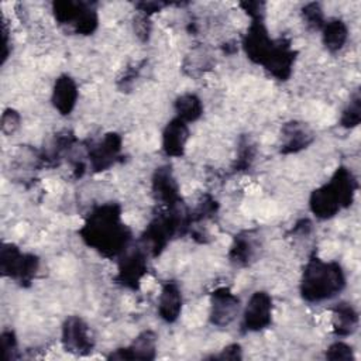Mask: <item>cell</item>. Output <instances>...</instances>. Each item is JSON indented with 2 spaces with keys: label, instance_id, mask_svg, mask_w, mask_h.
<instances>
[{
  "label": "cell",
  "instance_id": "obj_1",
  "mask_svg": "<svg viewBox=\"0 0 361 361\" xmlns=\"http://www.w3.org/2000/svg\"><path fill=\"white\" fill-rule=\"evenodd\" d=\"M80 234L87 245L104 255H117L130 240V231L120 219V207L113 203L94 209Z\"/></svg>",
  "mask_w": 361,
  "mask_h": 361
},
{
  "label": "cell",
  "instance_id": "obj_2",
  "mask_svg": "<svg viewBox=\"0 0 361 361\" xmlns=\"http://www.w3.org/2000/svg\"><path fill=\"white\" fill-rule=\"evenodd\" d=\"M344 283V274L337 262L313 258L305 267L300 292L307 302H322L336 296Z\"/></svg>",
  "mask_w": 361,
  "mask_h": 361
},
{
  "label": "cell",
  "instance_id": "obj_3",
  "mask_svg": "<svg viewBox=\"0 0 361 361\" xmlns=\"http://www.w3.org/2000/svg\"><path fill=\"white\" fill-rule=\"evenodd\" d=\"M0 268L4 275L17 282L28 283L38 269V259L31 254H23L16 245L4 244L0 252Z\"/></svg>",
  "mask_w": 361,
  "mask_h": 361
},
{
  "label": "cell",
  "instance_id": "obj_4",
  "mask_svg": "<svg viewBox=\"0 0 361 361\" xmlns=\"http://www.w3.org/2000/svg\"><path fill=\"white\" fill-rule=\"evenodd\" d=\"M55 17L62 24H72L80 34L93 32L97 25V16L93 10L71 1L55 3Z\"/></svg>",
  "mask_w": 361,
  "mask_h": 361
},
{
  "label": "cell",
  "instance_id": "obj_5",
  "mask_svg": "<svg viewBox=\"0 0 361 361\" xmlns=\"http://www.w3.org/2000/svg\"><path fill=\"white\" fill-rule=\"evenodd\" d=\"M275 44L276 42L268 37V32L259 18L252 21V24L250 25V30L244 38V42H243L248 58L252 62L261 63V65L265 63V61L271 55Z\"/></svg>",
  "mask_w": 361,
  "mask_h": 361
},
{
  "label": "cell",
  "instance_id": "obj_6",
  "mask_svg": "<svg viewBox=\"0 0 361 361\" xmlns=\"http://www.w3.org/2000/svg\"><path fill=\"white\" fill-rule=\"evenodd\" d=\"M62 343L66 351L76 354L90 353L94 341L87 324L80 317H69L62 327Z\"/></svg>",
  "mask_w": 361,
  "mask_h": 361
},
{
  "label": "cell",
  "instance_id": "obj_7",
  "mask_svg": "<svg viewBox=\"0 0 361 361\" xmlns=\"http://www.w3.org/2000/svg\"><path fill=\"white\" fill-rule=\"evenodd\" d=\"M272 314V299L265 292H255L244 310L243 326L245 330L257 331L265 329L271 323Z\"/></svg>",
  "mask_w": 361,
  "mask_h": 361
},
{
  "label": "cell",
  "instance_id": "obj_8",
  "mask_svg": "<svg viewBox=\"0 0 361 361\" xmlns=\"http://www.w3.org/2000/svg\"><path fill=\"white\" fill-rule=\"evenodd\" d=\"M238 298L227 288H219L212 295L210 319L217 326H226L235 317L238 312Z\"/></svg>",
  "mask_w": 361,
  "mask_h": 361
},
{
  "label": "cell",
  "instance_id": "obj_9",
  "mask_svg": "<svg viewBox=\"0 0 361 361\" xmlns=\"http://www.w3.org/2000/svg\"><path fill=\"white\" fill-rule=\"evenodd\" d=\"M341 207V197L331 182L316 189L310 196V209L319 219H330Z\"/></svg>",
  "mask_w": 361,
  "mask_h": 361
},
{
  "label": "cell",
  "instance_id": "obj_10",
  "mask_svg": "<svg viewBox=\"0 0 361 361\" xmlns=\"http://www.w3.org/2000/svg\"><path fill=\"white\" fill-rule=\"evenodd\" d=\"M120 149H121V138L117 134L110 133L104 135V138L96 145H93V148L89 152L92 168L94 171L107 169L117 159Z\"/></svg>",
  "mask_w": 361,
  "mask_h": 361
},
{
  "label": "cell",
  "instance_id": "obj_11",
  "mask_svg": "<svg viewBox=\"0 0 361 361\" xmlns=\"http://www.w3.org/2000/svg\"><path fill=\"white\" fill-rule=\"evenodd\" d=\"M155 334L152 331L141 333L135 341L126 348L111 353L110 358L118 360H152L155 357Z\"/></svg>",
  "mask_w": 361,
  "mask_h": 361
},
{
  "label": "cell",
  "instance_id": "obj_12",
  "mask_svg": "<svg viewBox=\"0 0 361 361\" xmlns=\"http://www.w3.org/2000/svg\"><path fill=\"white\" fill-rule=\"evenodd\" d=\"M76 99H78V87L75 80L68 75L59 76L55 82L54 92H52V103L55 109L61 114H69L76 104Z\"/></svg>",
  "mask_w": 361,
  "mask_h": 361
},
{
  "label": "cell",
  "instance_id": "obj_13",
  "mask_svg": "<svg viewBox=\"0 0 361 361\" xmlns=\"http://www.w3.org/2000/svg\"><path fill=\"white\" fill-rule=\"evenodd\" d=\"M189 137V131L186 123L180 118H173L168 123L162 135V147L164 151L171 157H180L185 151V145Z\"/></svg>",
  "mask_w": 361,
  "mask_h": 361
},
{
  "label": "cell",
  "instance_id": "obj_14",
  "mask_svg": "<svg viewBox=\"0 0 361 361\" xmlns=\"http://www.w3.org/2000/svg\"><path fill=\"white\" fill-rule=\"evenodd\" d=\"M145 271H147L145 257L140 251H135L121 261L117 279L128 288H137Z\"/></svg>",
  "mask_w": 361,
  "mask_h": 361
},
{
  "label": "cell",
  "instance_id": "obj_15",
  "mask_svg": "<svg viewBox=\"0 0 361 361\" xmlns=\"http://www.w3.org/2000/svg\"><path fill=\"white\" fill-rule=\"evenodd\" d=\"M312 141V133L302 123H289L282 128V148L281 151L285 154L298 152L302 148H306Z\"/></svg>",
  "mask_w": 361,
  "mask_h": 361
},
{
  "label": "cell",
  "instance_id": "obj_16",
  "mask_svg": "<svg viewBox=\"0 0 361 361\" xmlns=\"http://www.w3.org/2000/svg\"><path fill=\"white\" fill-rule=\"evenodd\" d=\"M154 193L169 209H173L179 202L178 185L168 168H159L154 176Z\"/></svg>",
  "mask_w": 361,
  "mask_h": 361
},
{
  "label": "cell",
  "instance_id": "obj_17",
  "mask_svg": "<svg viewBox=\"0 0 361 361\" xmlns=\"http://www.w3.org/2000/svg\"><path fill=\"white\" fill-rule=\"evenodd\" d=\"M180 309H182L180 290L176 283L168 282L166 285H164V288L161 290L159 302H158V312L165 322L172 323L178 319Z\"/></svg>",
  "mask_w": 361,
  "mask_h": 361
},
{
  "label": "cell",
  "instance_id": "obj_18",
  "mask_svg": "<svg viewBox=\"0 0 361 361\" xmlns=\"http://www.w3.org/2000/svg\"><path fill=\"white\" fill-rule=\"evenodd\" d=\"M358 324V314L348 303H338L333 310V327L336 334L348 336Z\"/></svg>",
  "mask_w": 361,
  "mask_h": 361
},
{
  "label": "cell",
  "instance_id": "obj_19",
  "mask_svg": "<svg viewBox=\"0 0 361 361\" xmlns=\"http://www.w3.org/2000/svg\"><path fill=\"white\" fill-rule=\"evenodd\" d=\"M323 42L327 49L338 51L347 39V27L341 20H331L323 24Z\"/></svg>",
  "mask_w": 361,
  "mask_h": 361
},
{
  "label": "cell",
  "instance_id": "obj_20",
  "mask_svg": "<svg viewBox=\"0 0 361 361\" xmlns=\"http://www.w3.org/2000/svg\"><path fill=\"white\" fill-rule=\"evenodd\" d=\"M175 109L178 113V118H180L185 123L197 120L203 111L200 99L192 93H186L178 97V100L175 102Z\"/></svg>",
  "mask_w": 361,
  "mask_h": 361
},
{
  "label": "cell",
  "instance_id": "obj_21",
  "mask_svg": "<svg viewBox=\"0 0 361 361\" xmlns=\"http://www.w3.org/2000/svg\"><path fill=\"white\" fill-rule=\"evenodd\" d=\"M252 251H254L252 243L248 237H237L231 248L230 258L235 264H247L252 255Z\"/></svg>",
  "mask_w": 361,
  "mask_h": 361
},
{
  "label": "cell",
  "instance_id": "obj_22",
  "mask_svg": "<svg viewBox=\"0 0 361 361\" xmlns=\"http://www.w3.org/2000/svg\"><path fill=\"white\" fill-rule=\"evenodd\" d=\"M361 120V109H360V96L355 94L350 102L348 107L344 110L341 116V126L344 127H355Z\"/></svg>",
  "mask_w": 361,
  "mask_h": 361
},
{
  "label": "cell",
  "instance_id": "obj_23",
  "mask_svg": "<svg viewBox=\"0 0 361 361\" xmlns=\"http://www.w3.org/2000/svg\"><path fill=\"white\" fill-rule=\"evenodd\" d=\"M326 358L329 360H344V361H351L354 360V354H353V348L350 345H347L345 343H334L329 347L327 353H326Z\"/></svg>",
  "mask_w": 361,
  "mask_h": 361
},
{
  "label": "cell",
  "instance_id": "obj_24",
  "mask_svg": "<svg viewBox=\"0 0 361 361\" xmlns=\"http://www.w3.org/2000/svg\"><path fill=\"white\" fill-rule=\"evenodd\" d=\"M303 16L307 21L309 25L313 28H320L323 27V11L317 3H310L303 8Z\"/></svg>",
  "mask_w": 361,
  "mask_h": 361
},
{
  "label": "cell",
  "instance_id": "obj_25",
  "mask_svg": "<svg viewBox=\"0 0 361 361\" xmlns=\"http://www.w3.org/2000/svg\"><path fill=\"white\" fill-rule=\"evenodd\" d=\"M18 123H20V116L13 110H7L1 117V128L7 134L13 133L18 127Z\"/></svg>",
  "mask_w": 361,
  "mask_h": 361
},
{
  "label": "cell",
  "instance_id": "obj_26",
  "mask_svg": "<svg viewBox=\"0 0 361 361\" xmlns=\"http://www.w3.org/2000/svg\"><path fill=\"white\" fill-rule=\"evenodd\" d=\"M1 344H3V354L6 358H8V353L16 350V338L11 331H4L1 334Z\"/></svg>",
  "mask_w": 361,
  "mask_h": 361
},
{
  "label": "cell",
  "instance_id": "obj_27",
  "mask_svg": "<svg viewBox=\"0 0 361 361\" xmlns=\"http://www.w3.org/2000/svg\"><path fill=\"white\" fill-rule=\"evenodd\" d=\"M216 358H221V360H238L241 358V350L238 344H231L228 347H226L221 354L216 355Z\"/></svg>",
  "mask_w": 361,
  "mask_h": 361
}]
</instances>
